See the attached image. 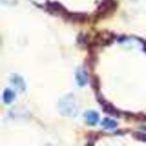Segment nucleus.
<instances>
[{"label": "nucleus", "instance_id": "7ed1b4c3", "mask_svg": "<svg viewBox=\"0 0 146 146\" xmlns=\"http://www.w3.org/2000/svg\"><path fill=\"white\" fill-rule=\"evenodd\" d=\"M97 99H98V101L101 104L102 110H104L106 113H108L110 116H113V117H120V116H121V112L117 109L113 105H111L108 101H106L105 99L101 98L100 92H97Z\"/></svg>", "mask_w": 146, "mask_h": 146}, {"label": "nucleus", "instance_id": "1a4fd4ad", "mask_svg": "<svg viewBox=\"0 0 146 146\" xmlns=\"http://www.w3.org/2000/svg\"><path fill=\"white\" fill-rule=\"evenodd\" d=\"M10 81L18 88L20 91H24V90H25V82H24V80H23V78H21L20 75H18V74H14V75L11 76Z\"/></svg>", "mask_w": 146, "mask_h": 146}, {"label": "nucleus", "instance_id": "f257e3e1", "mask_svg": "<svg viewBox=\"0 0 146 146\" xmlns=\"http://www.w3.org/2000/svg\"><path fill=\"white\" fill-rule=\"evenodd\" d=\"M60 110H61L62 115L70 116V117H73L78 113L79 107H78L75 99L73 98L72 94H68L60 100Z\"/></svg>", "mask_w": 146, "mask_h": 146}, {"label": "nucleus", "instance_id": "ddd939ff", "mask_svg": "<svg viewBox=\"0 0 146 146\" xmlns=\"http://www.w3.org/2000/svg\"><path fill=\"white\" fill-rule=\"evenodd\" d=\"M134 136L138 139V141H142V142H146V134L144 133H141V131H137L134 134Z\"/></svg>", "mask_w": 146, "mask_h": 146}, {"label": "nucleus", "instance_id": "f03ea898", "mask_svg": "<svg viewBox=\"0 0 146 146\" xmlns=\"http://www.w3.org/2000/svg\"><path fill=\"white\" fill-rule=\"evenodd\" d=\"M117 8V2L115 0H104L97 10V16L99 18L107 17L108 15L112 14L115 9Z\"/></svg>", "mask_w": 146, "mask_h": 146}, {"label": "nucleus", "instance_id": "423d86ee", "mask_svg": "<svg viewBox=\"0 0 146 146\" xmlns=\"http://www.w3.org/2000/svg\"><path fill=\"white\" fill-rule=\"evenodd\" d=\"M46 10L51 14L54 15H60L62 17L65 16V14L68 13V10L60 3V2H47L46 3Z\"/></svg>", "mask_w": 146, "mask_h": 146}, {"label": "nucleus", "instance_id": "6e6552de", "mask_svg": "<svg viewBox=\"0 0 146 146\" xmlns=\"http://www.w3.org/2000/svg\"><path fill=\"white\" fill-rule=\"evenodd\" d=\"M84 118L89 126H94L99 121V113L93 110H89L84 113Z\"/></svg>", "mask_w": 146, "mask_h": 146}, {"label": "nucleus", "instance_id": "4468645a", "mask_svg": "<svg viewBox=\"0 0 146 146\" xmlns=\"http://www.w3.org/2000/svg\"><path fill=\"white\" fill-rule=\"evenodd\" d=\"M142 128H143L144 130H146V126H142Z\"/></svg>", "mask_w": 146, "mask_h": 146}, {"label": "nucleus", "instance_id": "39448f33", "mask_svg": "<svg viewBox=\"0 0 146 146\" xmlns=\"http://www.w3.org/2000/svg\"><path fill=\"white\" fill-rule=\"evenodd\" d=\"M66 21H71V23H79V24H82V23H86L88 21L89 16L87 14H83V13H70L68 11L65 14V16L63 17Z\"/></svg>", "mask_w": 146, "mask_h": 146}, {"label": "nucleus", "instance_id": "9b49d317", "mask_svg": "<svg viewBox=\"0 0 146 146\" xmlns=\"http://www.w3.org/2000/svg\"><path fill=\"white\" fill-rule=\"evenodd\" d=\"M102 127L107 128V129H113V128L117 127V123L113 120V119H110V118H105L101 123Z\"/></svg>", "mask_w": 146, "mask_h": 146}, {"label": "nucleus", "instance_id": "dca6fc26", "mask_svg": "<svg viewBox=\"0 0 146 146\" xmlns=\"http://www.w3.org/2000/svg\"><path fill=\"white\" fill-rule=\"evenodd\" d=\"M45 146H50V145H45Z\"/></svg>", "mask_w": 146, "mask_h": 146}, {"label": "nucleus", "instance_id": "2eb2a0df", "mask_svg": "<svg viewBox=\"0 0 146 146\" xmlns=\"http://www.w3.org/2000/svg\"><path fill=\"white\" fill-rule=\"evenodd\" d=\"M144 50H145V52H146V44H145V47H144Z\"/></svg>", "mask_w": 146, "mask_h": 146}, {"label": "nucleus", "instance_id": "9d476101", "mask_svg": "<svg viewBox=\"0 0 146 146\" xmlns=\"http://www.w3.org/2000/svg\"><path fill=\"white\" fill-rule=\"evenodd\" d=\"M14 99H15V93H14V91H13L11 89H6V90L3 91V101H5L7 105L11 104Z\"/></svg>", "mask_w": 146, "mask_h": 146}, {"label": "nucleus", "instance_id": "20e7f679", "mask_svg": "<svg viewBox=\"0 0 146 146\" xmlns=\"http://www.w3.org/2000/svg\"><path fill=\"white\" fill-rule=\"evenodd\" d=\"M115 39V34L107 32V31H102V32H99L96 37H94V43L99 46H102V45H109L110 43H112Z\"/></svg>", "mask_w": 146, "mask_h": 146}, {"label": "nucleus", "instance_id": "0eeeda50", "mask_svg": "<svg viewBox=\"0 0 146 146\" xmlns=\"http://www.w3.org/2000/svg\"><path fill=\"white\" fill-rule=\"evenodd\" d=\"M75 80L79 87H84L88 82V73L83 68H79L75 71Z\"/></svg>", "mask_w": 146, "mask_h": 146}, {"label": "nucleus", "instance_id": "f8f14e48", "mask_svg": "<svg viewBox=\"0 0 146 146\" xmlns=\"http://www.w3.org/2000/svg\"><path fill=\"white\" fill-rule=\"evenodd\" d=\"M91 84L93 90L96 92H99V89H100V80H99V76L98 75H93L91 79Z\"/></svg>", "mask_w": 146, "mask_h": 146}]
</instances>
